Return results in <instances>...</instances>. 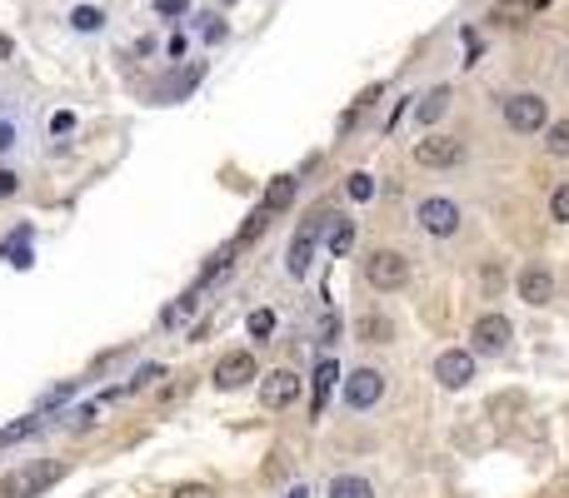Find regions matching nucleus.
Returning a JSON list of instances; mask_svg holds the SVG:
<instances>
[{"label": "nucleus", "mask_w": 569, "mask_h": 498, "mask_svg": "<svg viewBox=\"0 0 569 498\" xmlns=\"http://www.w3.org/2000/svg\"><path fill=\"white\" fill-rule=\"evenodd\" d=\"M65 478V463L61 459H36V463H20L0 478V498H40L45 488H55Z\"/></svg>", "instance_id": "f257e3e1"}, {"label": "nucleus", "mask_w": 569, "mask_h": 498, "mask_svg": "<svg viewBox=\"0 0 569 498\" xmlns=\"http://www.w3.org/2000/svg\"><path fill=\"white\" fill-rule=\"evenodd\" d=\"M365 279L379 289V294H394V289L410 285V260L405 254H394V249H375L365 260Z\"/></svg>", "instance_id": "f03ea898"}, {"label": "nucleus", "mask_w": 569, "mask_h": 498, "mask_svg": "<svg viewBox=\"0 0 569 498\" xmlns=\"http://www.w3.org/2000/svg\"><path fill=\"white\" fill-rule=\"evenodd\" d=\"M329 224H335V214L320 210V214H310V224H300V229H295V239H290V260H285V269H290L295 279H305V269H310V260H315V239L325 235Z\"/></svg>", "instance_id": "7ed1b4c3"}, {"label": "nucleus", "mask_w": 569, "mask_h": 498, "mask_svg": "<svg viewBox=\"0 0 569 498\" xmlns=\"http://www.w3.org/2000/svg\"><path fill=\"white\" fill-rule=\"evenodd\" d=\"M415 160L425 165V170H455V165H465V140H455V135H425L415 145Z\"/></svg>", "instance_id": "20e7f679"}, {"label": "nucleus", "mask_w": 569, "mask_h": 498, "mask_svg": "<svg viewBox=\"0 0 569 498\" xmlns=\"http://www.w3.org/2000/svg\"><path fill=\"white\" fill-rule=\"evenodd\" d=\"M505 120H509V130H519V135H534V130H544V120H549V105H544V95H509Z\"/></svg>", "instance_id": "39448f33"}, {"label": "nucleus", "mask_w": 569, "mask_h": 498, "mask_svg": "<svg viewBox=\"0 0 569 498\" xmlns=\"http://www.w3.org/2000/svg\"><path fill=\"white\" fill-rule=\"evenodd\" d=\"M379 398H385V374L379 369L345 374V404H350V409H375Z\"/></svg>", "instance_id": "423d86ee"}, {"label": "nucleus", "mask_w": 569, "mask_h": 498, "mask_svg": "<svg viewBox=\"0 0 569 498\" xmlns=\"http://www.w3.org/2000/svg\"><path fill=\"white\" fill-rule=\"evenodd\" d=\"M300 374L295 369H275V374H265V384H260V404L265 409H290L295 398H300Z\"/></svg>", "instance_id": "0eeeda50"}, {"label": "nucleus", "mask_w": 569, "mask_h": 498, "mask_svg": "<svg viewBox=\"0 0 569 498\" xmlns=\"http://www.w3.org/2000/svg\"><path fill=\"white\" fill-rule=\"evenodd\" d=\"M509 334H515V324H509L505 314H480V319H475V329H469V339H475V349H480V354H500V349L509 344Z\"/></svg>", "instance_id": "6e6552de"}, {"label": "nucleus", "mask_w": 569, "mask_h": 498, "mask_svg": "<svg viewBox=\"0 0 569 498\" xmlns=\"http://www.w3.org/2000/svg\"><path fill=\"white\" fill-rule=\"evenodd\" d=\"M435 379H440L444 389H465L469 379H475V354H465V349H444L440 359H435Z\"/></svg>", "instance_id": "1a4fd4ad"}, {"label": "nucleus", "mask_w": 569, "mask_h": 498, "mask_svg": "<svg viewBox=\"0 0 569 498\" xmlns=\"http://www.w3.org/2000/svg\"><path fill=\"white\" fill-rule=\"evenodd\" d=\"M419 224H425L430 235L450 239L459 229V205L455 199H425V205H419Z\"/></svg>", "instance_id": "9d476101"}, {"label": "nucleus", "mask_w": 569, "mask_h": 498, "mask_svg": "<svg viewBox=\"0 0 569 498\" xmlns=\"http://www.w3.org/2000/svg\"><path fill=\"white\" fill-rule=\"evenodd\" d=\"M250 379H260V369H255V354H245V349H235V354H225V359L215 364L220 389H245Z\"/></svg>", "instance_id": "9b49d317"}, {"label": "nucleus", "mask_w": 569, "mask_h": 498, "mask_svg": "<svg viewBox=\"0 0 569 498\" xmlns=\"http://www.w3.org/2000/svg\"><path fill=\"white\" fill-rule=\"evenodd\" d=\"M549 294H555L549 269H544V264H524V269H519V299H524V304H549Z\"/></svg>", "instance_id": "f8f14e48"}, {"label": "nucleus", "mask_w": 569, "mask_h": 498, "mask_svg": "<svg viewBox=\"0 0 569 498\" xmlns=\"http://www.w3.org/2000/svg\"><path fill=\"white\" fill-rule=\"evenodd\" d=\"M335 379H340V364L335 359H320V369H315V379H310V389H315V398H310V409H325V394L335 389Z\"/></svg>", "instance_id": "ddd939ff"}, {"label": "nucleus", "mask_w": 569, "mask_h": 498, "mask_svg": "<svg viewBox=\"0 0 569 498\" xmlns=\"http://www.w3.org/2000/svg\"><path fill=\"white\" fill-rule=\"evenodd\" d=\"M290 199H295V180H290V174H280L275 185L265 189L260 210H265V214H280V210H290Z\"/></svg>", "instance_id": "4468645a"}, {"label": "nucleus", "mask_w": 569, "mask_h": 498, "mask_svg": "<svg viewBox=\"0 0 569 498\" xmlns=\"http://www.w3.org/2000/svg\"><path fill=\"white\" fill-rule=\"evenodd\" d=\"M444 110H450V90H430V95H425V100H419V105H415V115H419V124H435V120H440V115Z\"/></svg>", "instance_id": "2eb2a0df"}, {"label": "nucleus", "mask_w": 569, "mask_h": 498, "mask_svg": "<svg viewBox=\"0 0 569 498\" xmlns=\"http://www.w3.org/2000/svg\"><path fill=\"white\" fill-rule=\"evenodd\" d=\"M329 498H375L370 478H354V473H340L335 484H329Z\"/></svg>", "instance_id": "dca6fc26"}, {"label": "nucleus", "mask_w": 569, "mask_h": 498, "mask_svg": "<svg viewBox=\"0 0 569 498\" xmlns=\"http://www.w3.org/2000/svg\"><path fill=\"white\" fill-rule=\"evenodd\" d=\"M0 254H5L15 269H26V264H30V229H15V235L0 245Z\"/></svg>", "instance_id": "f3484780"}, {"label": "nucleus", "mask_w": 569, "mask_h": 498, "mask_svg": "<svg viewBox=\"0 0 569 498\" xmlns=\"http://www.w3.org/2000/svg\"><path fill=\"white\" fill-rule=\"evenodd\" d=\"M30 434H40V414H30V419H15V423H5V429H0V448L20 444V438H30Z\"/></svg>", "instance_id": "a211bd4d"}, {"label": "nucleus", "mask_w": 569, "mask_h": 498, "mask_svg": "<svg viewBox=\"0 0 569 498\" xmlns=\"http://www.w3.org/2000/svg\"><path fill=\"white\" fill-rule=\"evenodd\" d=\"M534 5L530 0H494V20L500 25H524V15H530Z\"/></svg>", "instance_id": "6ab92c4d"}, {"label": "nucleus", "mask_w": 569, "mask_h": 498, "mask_svg": "<svg viewBox=\"0 0 569 498\" xmlns=\"http://www.w3.org/2000/svg\"><path fill=\"white\" fill-rule=\"evenodd\" d=\"M350 245H354V224L350 220H335V224H329V254H335V260H345V254H350Z\"/></svg>", "instance_id": "aec40b11"}, {"label": "nucleus", "mask_w": 569, "mask_h": 498, "mask_svg": "<svg viewBox=\"0 0 569 498\" xmlns=\"http://www.w3.org/2000/svg\"><path fill=\"white\" fill-rule=\"evenodd\" d=\"M354 334L365 339V344H385V339H390V319H379V314H365V319L354 324Z\"/></svg>", "instance_id": "412c9836"}, {"label": "nucleus", "mask_w": 569, "mask_h": 498, "mask_svg": "<svg viewBox=\"0 0 569 498\" xmlns=\"http://www.w3.org/2000/svg\"><path fill=\"white\" fill-rule=\"evenodd\" d=\"M544 149L559 155V160H569V120H555L549 130H544Z\"/></svg>", "instance_id": "4be33fe9"}, {"label": "nucleus", "mask_w": 569, "mask_h": 498, "mask_svg": "<svg viewBox=\"0 0 569 498\" xmlns=\"http://www.w3.org/2000/svg\"><path fill=\"white\" fill-rule=\"evenodd\" d=\"M245 329H250V339H270V334H275V314H270V309H250Z\"/></svg>", "instance_id": "5701e85b"}, {"label": "nucleus", "mask_w": 569, "mask_h": 498, "mask_svg": "<svg viewBox=\"0 0 569 498\" xmlns=\"http://www.w3.org/2000/svg\"><path fill=\"white\" fill-rule=\"evenodd\" d=\"M101 20L105 15L95 11V5H76V11H70V25H76V30H101Z\"/></svg>", "instance_id": "b1692460"}, {"label": "nucleus", "mask_w": 569, "mask_h": 498, "mask_svg": "<svg viewBox=\"0 0 569 498\" xmlns=\"http://www.w3.org/2000/svg\"><path fill=\"white\" fill-rule=\"evenodd\" d=\"M549 214H555L559 224H569V185H559L555 195H549Z\"/></svg>", "instance_id": "393cba45"}, {"label": "nucleus", "mask_w": 569, "mask_h": 498, "mask_svg": "<svg viewBox=\"0 0 569 498\" xmlns=\"http://www.w3.org/2000/svg\"><path fill=\"white\" fill-rule=\"evenodd\" d=\"M155 379H165V369H160V364H145V369H140V374H135V379H130L126 389H150Z\"/></svg>", "instance_id": "a878e982"}, {"label": "nucleus", "mask_w": 569, "mask_h": 498, "mask_svg": "<svg viewBox=\"0 0 569 498\" xmlns=\"http://www.w3.org/2000/svg\"><path fill=\"white\" fill-rule=\"evenodd\" d=\"M375 195V180L370 174H350V199H370Z\"/></svg>", "instance_id": "bb28decb"}, {"label": "nucleus", "mask_w": 569, "mask_h": 498, "mask_svg": "<svg viewBox=\"0 0 569 498\" xmlns=\"http://www.w3.org/2000/svg\"><path fill=\"white\" fill-rule=\"evenodd\" d=\"M51 130H55V135H70V130H76V115H70V110H55L51 115Z\"/></svg>", "instance_id": "cd10ccee"}, {"label": "nucleus", "mask_w": 569, "mask_h": 498, "mask_svg": "<svg viewBox=\"0 0 569 498\" xmlns=\"http://www.w3.org/2000/svg\"><path fill=\"white\" fill-rule=\"evenodd\" d=\"M155 11H160V15H185L190 0H155Z\"/></svg>", "instance_id": "c85d7f7f"}, {"label": "nucleus", "mask_w": 569, "mask_h": 498, "mask_svg": "<svg viewBox=\"0 0 569 498\" xmlns=\"http://www.w3.org/2000/svg\"><path fill=\"white\" fill-rule=\"evenodd\" d=\"M175 498H215V494H210L205 484H180V488H175Z\"/></svg>", "instance_id": "c756f323"}, {"label": "nucleus", "mask_w": 569, "mask_h": 498, "mask_svg": "<svg viewBox=\"0 0 569 498\" xmlns=\"http://www.w3.org/2000/svg\"><path fill=\"white\" fill-rule=\"evenodd\" d=\"M205 40H210V45H215V40H225V25L210 20V25H205Z\"/></svg>", "instance_id": "7c9ffc66"}, {"label": "nucleus", "mask_w": 569, "mask_h": 498, "mask_svg": "<svg viewBox=\"0 0 569 498\" xmlns=\"http://www.w3.org/2000/svg\"><path fill=\"white\" fill-rule=\"evenodd\" d=\"M5 195H15V174L11 170H0V199H5Z\"/></svg>", "instance_id": "2f4dec72"}, {"label": "nucleus", "mask_w": 569, "mask_h": 498, "mask_svg": "<svg viewBox=\"0 0 569 498\" xmlns=\"http://www.w3.org/2000/svg\"><path fill=\"white\" fill-rule=\"evenodd\" d=\"M15 55V45H11V36H0V60H11Z\"/></svg>", "instance_id": "473e14b6"}, {"label": "nucleus", "mask_w": 569, "mask_h": 498, "mask_svg": "<svg viewBox=\"0 0 569 498\" xmlns=\"http://www.w3.org/2000/svg\"><path fill=\"white\" fill-rule=\"evenodd\" d=\"M11 140H15V135H11V124H0V149H11Z\"/></svg>", "instance_id": "72a5a7b5"}, {"label": "nucleus", "mask_w": 569, "mask_h": 498, "mask_svg": "<svg viewBox=\"0 0 569 498\" xmlns=\"http://www.w3.org/2000/svg\"><path fill=\"white\" fill-rule=\"evenodd\" d=\"M285 498H310V494H305V488H290V494H285Z\"/></svg>", "instance_id": "f704fd0d"}, {"label": "nucleus", "mask_w": 569, "mask_h": 498, "mask_svg": "<svg viewBox=\"0 0 569 498\" xmlns=\"http://www.w3.org/2000/svg\"><path fill=\"white\" fill-rule=\"evenodd\" d=\"M530 5H534V11H544V5H549V0H530Z\"/></svg>", "instance_id": "c9c22d12"}]
</instances>
